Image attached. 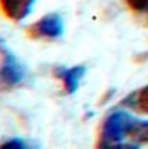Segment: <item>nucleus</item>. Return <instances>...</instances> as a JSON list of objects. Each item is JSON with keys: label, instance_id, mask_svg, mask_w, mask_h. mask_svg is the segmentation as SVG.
<instances>
[{"label": "nucleus", "instance_id": "obj_4", "mask_svg": "<svg viewBox=\"0 0 148 149\" xmlns=\"http://www.w3.org/2000/svg\"><path fill=\"white\" fill-rule=\"evenodd\" d=\"M35 0H0L1 14L11 21H21L33 10Z\"/></svg>", "mask_w": 148, "mask_h": 149}, {"label": "nucleus", "instance_id": "obj_2", "mask_svg": "<svg viewBox=\"0 0 148 149\" xmlns=\"http://www.w3.org/2000/svg\"><path fill=\"white\" fill-rule=\"evenodd\" d=\"M64 31V20L57 13H49L25 28V34L33 40H55L59 38Z\"/></svg>", "mask_w": 148, "mask_h": 149}, {"label": "nucleus", "instance_id": "obj_3", "mask_svg": "<svg viewBox=\"0 0 148 149\" xmlns=\"http://www.w3.org/2000/svg\"><path fill=\"white\" fill-rule=\"evenodd\" d=\"M25 70L14 56L4 52L0 65V84L3 87H14L24 80Z\"/></svg>", "mask_w": 148, "mask_h": 149}, {"label": "nucleus", "instance_id": "obj_9", "mask_svg": "<svg viewBox=\"0 0 148 149\" xmlns=\"http://www.w3.org/2000/svg\"><path fill=\"white\" fill-rule=\"evenodd\" d=\"M0 148H11V149H20V148H27V143L20 138H13V139H8V141L3 142L0 145Z\"/></svg>", "mask_w": 148, "mask_h": 149}, {"label": "nucleus", "instance_id": "obj_8", "mask_svg": "<svg viewBox=\"0 0 148 149\" xmlns=\"http://www.w3.org/2000/svg\"><path fill=\"white\" fill-rule=\"evenodd\" d=\"M128 8L137 14L148 16V0H124Z\"/></svg>", "mask_w": 148, "mask_h": 149}, {"label": "nucleus", "instance_id": "obj_1", "mask_svg": "<svg viewBox=\"0 0 148 149\" xmlns=\"http://www.w3.org/2000/svg\"><path fill=\"white\" fill-rule=\"evenodd\" d=\"M134 120L135 118H133L130 114L121 113V111L110 114L102 125L97 145L100 148L124 146L123 141L130 136Z\"/></svg>", "mask_w": 148, "mask_h": 149}, {"label": "nucleus", "instance_id": "obj_5", "mask_svg": "<svg viewBox=\"0 0 148 149\" xmlns=\"http://www.w3.org/2000/svg\"><path fill=\"white\" fill-rule=\"evenodd\" d=\"M86 72L85 66L78 65L74 68H58L55 70V76L58 79H61V82L64 83V89L68 94H72L78 90L79 82L83 77V74Z\"/></svg>", "mask_w": 148, "mask_h": 149}, {"label": "nucleus", "instance_id": "obj_10", "mask_svg": "<svg viewBox=\"0 0 148 149\" xmlns=\"http://www.w3.org/2000/svg\"><path fill=\"white\" fill-rule=\"evenodd\" d=\"M0 54H4V51L1 49V47H0Z\"/></svg>", "mask_w": 148, "mask_h": 149}, {"label": "nucleus", "instance_id": "obj_6", "mask_svg": "<svg viewBox=\"0 0 148 149\" xmlns=\"http://www.w3.org/2000/svg\"><path fill=\"white\" fill-rule=\"evenodd\" d=\"M128 139L133 145H145V143H148V121L134 120Z\"/></svg>", "mask_w": 148, "mask_h": 149}, {"label": "nucleus", "instance_id": "obj_7", "mask_svg": "<svg viewBox=\"0 0 148 149\" xmlns=\"http://www.w3.org/2000/svg\"><path fill=\"white\" fill-rule=\"evenodd\" d=\"M133 104L137 111L142 114H148V84L141 87L135 94H133Z\"/></svg>", "mask_w": 148, "mask_h": 149}]
</instances>
